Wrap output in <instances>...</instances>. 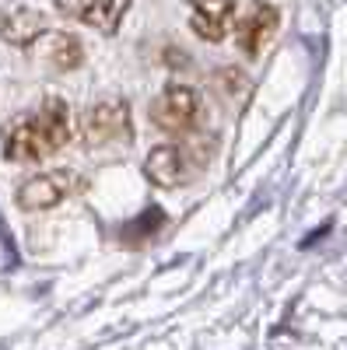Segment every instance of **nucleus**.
I'll return each instance as SVG.
<instances>
[{
    "mask_svg": "<svg viewBox=\"0 0 347 350\" xmlns=\"http://www.w3.org/2000/svg\"><path fill=\"white\" fill-rule=\"evenodd\" d=\"M74 137V112L60 95H46L36 109L21 112L18 120L4 126V158L28 165L46 161L64 151Z\"/></svg>",
    "mask_w": 347,
    "mask_h": 350,
    "instance_id": "nucleus-1",
    "label": "nucleus"
},
{
    "mask_svg": "<svg viewBox=\"0 0 347 350\" xmlns=\"http://www.w3.org/2000/svg\"><path fill=\"white\" fill-rule=\"evenodd\" d=\"M204 165H207V144L172 140V144H162V148H155L144 158V175L162 189H179L190 179H196V175L204 172Z\"/></svg>",
    "mask_w": 347,
    "mask_h": 350,
    "instance_id": "nucleus-2",
    "label": "nucleus"
},
{
    "mask_svg": "<svg viewBox=\"0 0 347 350\" xmlns=\"http://www.w3.org/2000/svg\"><path fill=\"white\" fill-rule=\"evenodd\" d=\"M148 120L168 137H193L204 120V98L190 84H168L148 105Z\"/></svg>",
    "mask_w": 347,
    "mask_h": 350,
    "instance_id": "nucleus-3",
    "label": "nucleus"
},
{
    "mask_svg": "<svg viewBox=\"0 0 347 350\" xmlns=\"http://www.w3.org/2000/svg\"><path fill=\"white\" fill-rule=\"evenodd\" d=\"M81 140L92 151L133 144V116L123 98H102L81 116Z\"/></svg>",
    "mask_w": 347,
    "mask_h": 350,
    "instance_id": "nucleus-4",
    "label": "nucleus"
},
{
    "mask_svg": "<svg viewBox=\"0 0 347 350\" xmlns=\"http://www.w3.org/2000/svg\"><path fill=\"white\" fill-rule=\"evenodd\" d=\"M84 189V175L74 172V168H49V172H39L32 179H25L14 193V203L28 214H39V211H49L56 203H64L67 196L81 193Z\"/></svg>",
    "mask_w": 347,
    "mask_h": 350,
    "instance_id": "nucleus-5",
    "label": "nucleus"
},
{
    "mask_svg": "<svg viewBox=\"0 0 347 350\" xmlns=\"http://www.w3.org/2000/svg\"><path fill=\"white\" fill-rule=\"evenodd\" d=\"M235 42L246 56H259L264 53V46L274 39L277 25H281V11L274 4H267V0H249L246 11L235 14Z\"/></svg>",
    "mask_w": 347,
    "mask_h": 350,
    "instance_id": "nucleus-6",
    "label": "nucleus"
},
{
    "mask_svg": "<svg viewBox=\"0 0 347 350\" xmlns=\"http://www.w3.org/2000/svg\"><path fill=\"white\" fill-rule=\"evenodd\" d=\"M130 4L133 0H53V8L64 18H74V21L95 28V32H105V36H112L120 28Z\"/></svg>",
    "mask_w": 347,
    "mask_h": 350,
    "instance_id": "nucleus-7",
    "label": "nucleus"
},
{
    "mask_svg": "<svg viewBox=\"0 0 347 350\" xmlns=\"http://www.w3.org/2000/svg\"><path fill=\"white\" fill-rule=\"evenodd\" d=\"M239 0H190V28L204 42H221L235 21Z\"/></svg>",
    "mask_w": 347,
    "mask_h": 350,
    "instance_id": "nucleus-8",
    "label": "nucleus"
},
{
    "mask_svg": "<svg viewBox=\"0 0 347 350\" xmlns=\"http://www.w3.org/2000/svg\"><path fill=\"white\" fill-rule=\"evenodd\" d=\"M28 49H36L39 60H42L46 67H53V70H60V74L77 70V67L84 64V46H81V39H74L70 32H42Z\"/></svg>",
    "mask_w": 347,
    "mask_h": 350,
    "instance_id": "nucleus-9",
    "label": "nucleus"
},
{
    "mask_svg": "<svg viewBox=\"0 0 347 350\" xmlns=\"http://www.w3.org/2000/svg\"><path fill=\"white\" fill-rule=\"evenodd\" d=\"M46 32V18L32 8H4L0 11V39L8 46L28 49Z\"/></svg>",
    "mask_w": 347,
    "mask_h": 350,
    "instance_id": "nucleus-10",
    "label": "nucleus"
}]
</instances>
